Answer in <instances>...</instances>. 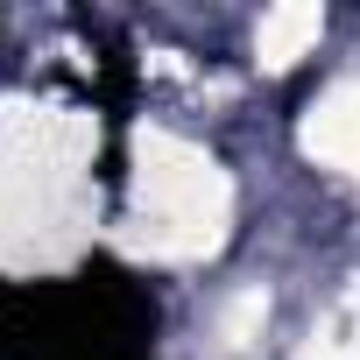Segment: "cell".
Returning a JSON list of instances; mask_svg holds the SVG:
<instances>
[{"instance_id":"2","label":"cell","mask_w":360,"mask_h":360,"mask_svg":"<svg viewBox=\"0 0 360 360\" xmlns=\"http://www.w3.org/2000/svg\"><path fill=\"white\" fill-rule=\"evenodd\" d=\"M304 148H311L318 162H332L339 176H360V78L332 85V92L311 106V120H304Z\"/></svg>"},{"instance_id":"4","label":"cell","mask_w":360,"mask_h":360,"mask_svg":"<svg viewBox=\"0 0 360 360\" xmlns=\"http://www.w3.org/2000/svg\"><path fill=\"white\" fill-rule=\"evenodd\" d=\"M262 318H269V297H262V290H248V297H233V304H226L219 339H226V346H248V339L262 332Z\"/></svg>"},{"instance_id":"1","label":"cell","mask_w":360,"mask_h":360,"mask_svg":"<svg viewBox=\"0 0 360 360\" xmlns=\"http://www.w3.org/2000/svg\"><path fill=\"white\" fill-rule=\"evenodd\" d=\"M141 226L162 255H198L226 226V176L176 134H141Z\"/></svg>"},{"instance_id":"3","label":"cell","mask_w":360,"mask_h":360,"mask_svg":"<svg viewBox=\"0 0 360 360\" xmlns=\"http://www.w3.org/2000/svg\"><path fill=\"white\" fill-rule=\"evenodd\" d=\"M318 29H325L318 8H269L262 29H255V57H262L269 71H283V64H297V57L318 43Z\"/></svg>"}]
</instances>
